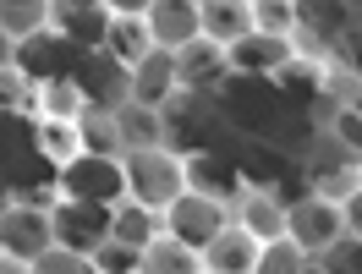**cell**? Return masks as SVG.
Segmentation results:
<instances>
[{
    "instance_id": "cell-13",
    "label": "cell",
    "mask_w": 362,
    "mask_h": 274,
    "mask_svg": "<svg viewBox=\"0 0 362 274\" xmlns=\"http://www.w3.org/2000/svg\"><path fill=\"white\" fill-rule=\"evenodd\" d=\"M230 71H242V77H274V71H286L302 55L296 39H269V33H247L242 44H230Z\"/></svg>"
},
{
    "instance_id": "cell-29",
    "label": "cell",
    "mask_w": 362,
    "mask_h": 274,
    "mask_svg": "<svg viewBox=\"0 0 362 274\" xmlns=\"http://www.w3.org/2000/svg\"><path fill=\"white\" fill-rule=\"evenodd\" d=\"M308 263H313V258L296 247L291 236H274V242L258 247V269H252V274H302Z\"/></svg>"
},
{
    "instance_id": "cell-38",
    "label": "cell",
    "mask_w": 362,
    "mask_h": 274,
    "mask_svg": "<svg viewBox=\"0 0 362 274\" xmlns=\"http://www.w3.org/2000/svg\"><path fill=\"white\" fill-rule=\"evenodd\" d=\"M0 274H33V269H28V258H11V252H0Z\"/></svg>"
},
{
    "instance_id": "cell-37",
    "label": "cell",
    "mask_w": 362,
    "mask_h": 274,
    "mask_svg": "<svg viewBox=\"0 0 362 274\" xmlns=\"http://www.w3.org/2000/svg\"><path fill=\"white\" fill-rule=\"evenodd\" d=\"M17 55H23V44H17V39H6V33H0V71H11V66H17Z\"/></svg>"
},
{
    "instance_id": "cell-31",
    "label": "cell",
    "mask_w": 362,
    "mask_h": 274,
    "mask_svg": "<svg viewBox=\"0 0 362 274\" xmlns=\"http://www.w3.org/2000/svg\"><path fill=\"white\" fill-rule=\"evenodd\" d=\"M33 274H99V263H93L88 252H71V247H45L33 263H28Z\"/></svg>"
},
{
    "instance_id": "cell-26",
    "label": "cell",
    "mask_w": 362,
    "mask_h": 274,
    "mask_svg": "<svg viewBox=\"0 0 362 274\" xmlns=\"http://www.w3.org/2000/svg\"><path fill=\"white\" fill-rule=\"evenodd\" d=\"M324 137L340 148V160L362 165V110H346V105H329L324 115Z\"/></svg>"
},
{
    "instance_id": "cell-6",
    "label": "cell",
    "mask_w": 362,
    "mask_h": 274,
    "mask_svg": "<svg viewBox=\"0 0 362 274\" xmlns=\"http://www.w3.org/2000/svg\"><path fill=\"white\" fill-rule=\"evenodd\" d=\"M49 230H55V247H71V252H88L93 258L110 242V208L61 198V203H49Z\"/></svg>"
},
{
    "instance_id": "cell-12",
    "label": "cell",
    "mask_w": 362,
    "mask_h": 274,
    "mask_svg": "<svg viewBox=\"0 0 362 274\" xmlns=\"http://www.w3.org/2000/svg\"><path fill=\"white\" fill-rule=\"evenodd\" d=\"M143 23L154 33V49H181L204 39V0H154Z\"/></svg>"
},
{
    "instance_id": "cell-21",
    "label": "cell",
    "mask_w": 362,
    "mask_h": 274,
    "mask_svg": "<svg viewBox=\"0 0 362 274\" xmlns=\"http://www.w3.org/2000/svg\"><path fill=\"white\" fill-rule=\"evenodd\" d=\"M33 148H39V160H49L55 170L71 165L83 154V132H77V121H55V115H39L33 121Z\"/></svg>"
},
{
    "instance_id": "cell-24",
    "label": "cell",
    "mask_w": 362,
    "mask_h": 274,
    "mask_svg": "<svg viewBox=\"0 0 362 274\" xmlns=\"http://www.w3.org/2000/svg\"><path fill=\"white\" fill-rule=\"evenodd\" d=\"M105 49H110L121 66L132 71L148 49H154V33H148V23L143 17H110V33H105Z\"/></svg>"
},
{
    "instance_id": "cell-4",
    "label": "cell",
    "mask_w": 362,
    "mask_h": 274,
    "mask_svg": "<svg viewBox=\"0 0 362 274\" xmlns=\"http://www.w3.org/2000/svg\"><path fill=\"white\" fill-rule=\"evenodd\" d=\"M159 220H165V236H176V242H187L192 252H204L220 230L230 225V203H220V198H209V192H181L176 203L159 208Z\"/></svg>"
},
{
    "instance_id": "cell-17",
    "label": "cell",
    "mask_w": 362,
    "mask_h": 274,
    "mask_svg": "<svg viewBox=\"0 0 362 274\" xmlns=\"http://www.w3.org/2000/svg\"><path fill=\"white\" fill-rule=\"evenodd\" d=\"M351 28V6L346 0H296V44H335L340 33Z\"/></svg>"
},
{
    "instance_id": "cell-39",
    "label": "cell",
    "mask_w": 362,
    "mask_h": 274,
    "mask_svg": "<svg viewBox=\"0 0 362 274\" xmlns=\"http://www.w3.org/2000/svg\"><path fill=\"white\" fill-rule=\"evenodd\" d=\"M302 274H324V269H318V263H308V269H302Z\"/></svg>"
},
{
    "instance_id": "cell-40",
    "label": "cell",
    "mask_w": 362,
    "mask_h": 274,
    "mask_svg": "<svg viewBox=\"0 0 362 274\" xmlns=\"http://www.w3.org/2000/svg\"><path fill=\"white\" fill-rule=\"evenodd\" d=\"M346 6H351V11H357V6H362V0H346Z\"/></svg>"
},
{
    "instance_id": "cell-14",
    "label": "cell",
    "mask_w": 362,
    "mask_h": 274,
    "mask_svg": "<svg viewBox=\"0 0 362 274\" xmlns=\"http://www.w3.org/2000/svg\"><path fill=\"white\" fill-rule=\"evenodd\" d=\"M115 137H121V154H132V148H165L170 143V115L165 110H148V105H115Z\"/></svg>"
},
{
    "instance_id": "cell-33",
    "label": "cell",
    "mask_w": 362,
    "mask_h": 274,
    "mask_svg": "<svg viewBox=\"0 0 362 274\" xmlns=\"http://www.w3.org/2000/svg\"><path fill=\"white\" fill-rule=\"evenodd\" d=\"M33 93H39V83L23 71V61L0 71V110H33Z\"/></svg>"
},
{
    "instance_id": "cell-30",
    "label": "cell",
    "mask_w": 362,
    "mask_h": 274,
    "mask_svg": "<svg viewBox=\"0 0 362 274\" xmlns=\"http://www.w3.org/2000/svg\"><path fill=\"white\" fill-rule=\"evenodd\" d=\"M313 263H318L324 274H362V236H351V230H346V236H335V242L318 252Z\"/></svg>"
},
{
    "instance_id": "cell-8",
    "label": "cell",
    "mask_w": 362,
    "mask_h": 274,
    "mask_svg": "<svg viewBox=\"0 0 362 274\" xmlns=\"http://www.w3.org/2000/svg\"><path fill=\"white\" fill-rule=\"evenodd\" d=\"M176 83H181V93H204V99H214V93L230 83L226 44H214V39H192V44H181L176 49Z\"/></svg>"
},
{
    "instance_id": "cell-1",
    "label": "cell",
    "mask_w": 362,
    "mask_h": 274,
    "mask_svg": "<svg viewBox=\"0 0 362 274\" xmlns=\"http://www.w3.org/2000/svg\"><path fill=\"white\" fill-rule=\"evenodd\" d=\"M220 115H226V126L236 137H274L280 132V121H286V105H280V88H274V77H242V71H230V83L220 88Z\"/></svg>"
},
{
    "instance_id": "cell-7",
    "label": "cell",
    "mask_w": 362,
    "mask_h": 274,
    "mask_svg": "<svg viewBox=\"0 0 362 274\" xmlns=\"http://www.w3.org/2000/svg\"><path fill=\"white\" fill-rule=\"evenodd\" d=\"M45 247H55V230H49V208L28 203V198H17V203L0 208V252H11V258H39Z\"/></svg>"
},
{
    "instance_id": "cell-2",
    "label": "cell",
    "mask_w": 362,
    "mask_h": 274,
    "mask_svg": "<svg viewBox=\"0 0 362 274\" xmlns=\"http://www.w3.org/2000/svg\"><path fill=\"white\" fill-rule=\"evenodd\" d=\"M121 165H127V198L143 208H165L187 192V154L170 143L165 148H132V154H121Z\"/></svg>"
},
{
    "instance_id": "cell-32",
    "label": "cell",
    "mask_w": 362,
    "mask_h": 274,
    "mask_svg": "<svg viewBox=\"0 0 362 274\" xmlns=\"http://www.w3.org/2000/svg\"><path fill=\"white\" fill-rule=\"evenodd\" d=\"M313 181H318V186H313L318 198H329V203H346V198H351V192L362 186V165H335V170H318Z\"/></svg>"
},
{
    "instance_id": "cell-25",
    "label": "cell",
    "mask_w": 362,
    "mask_h": 274,
    "mask_svg": "<svg viewBox=\"0 0 362 274\" xmlns=\"http://www.w3.org/2000/svg\"><path fill=\"white\" fill-rule=\"evenodd\" d=\"M83 105H88V99L77 93L71 77H49V83H39V93H33V110H39V115H55V121H77Z\"/></svg>"
},
{
    "instance_id": "cell-9",
    "label": "cell",
    "mask_w": 362,
    "mask_h": 274,
    "mask_svg": "<svg viewBox=\"0 0 362 274\" xmlns=\"http://www.w3.org/2000/svg\"><path fill=\"white\" fill-rule=\"evenodd\" d=\"M71 83H77V93L88 99L93 110H115V105H127V66L115 61L110 49H83L77 66H71Z\"/></svg>"
},
{
    "instance_id": "cell-36",
    "label": "cell",
    "mask_w": 362,
    "mask_h": 274,
    "mask_svg": "<svg viewBox=\"0 0 362 274\" xmlns=\"http://www.w3.org/2000/svg\"><path fill=\"white\" fill-rule=\"evenodd\" d=\"M340 214H346V230H351V236H362V186L346 198V203H340Z\"/></svg>"
},
{
    "instance_id": "cell-34",
    "label": "cell",
    "mask_w": 362,
    "mask_h": 274,
    "mask_svg": "<svg viewBox=\"0 0 362 274\" xmlns=\"http://www.w3.org/2000/svg\"><path fill=\"white\" fill-rule=\"evenodd\" d=\"M93 263H99V274H137V252H132V247H115V242H105V247L93 252Z\"/></svg>"
},
{
    "instance_id": "cell-10",
    "label": "cell",
    "mask_w": 362,
    "mask_h": 274,
    "mask_svg": "<svg viewBox=\"0 0 362 274\" xmlns=\"http://www.w3.org/2000/svg\"><path fill=\"white\" fill-rule=\"evenodd\" d=\"M127 99L148 105V110H170L181 99V83H176V49H148L132 71H127Z\"/></svg>"
},
{
    "instance_id": "cell-41",
    "label": "cell",
    "mask_w": 362,
    "mask_h": 274,
    "mask_svg": "<svg viewBox=\"0 0 362 274\" xmlns=\"http://www.w3.org/2000/svg\"><path fill=\"white\" fill-rule=\"evenodd\" d=\"M198 274H214V269H198Z\"/></svg>"
},
{
    "instance_id": "cell-15",
    "label": "cell",
    "mask_w": 362,
    "mask_h": 274,
    "mask_svg": "<svg viewBox=\"0 0 362 274\" xmlns=\"http://www.w3.org/2000/svg\"><path fill=\"white\" fill-rule=\"evenodd\" d=\"M258 247H264V242L230 220L198 258H204V269H214V274H252V269H258Z\"/></svg>"
},
{
    "instance_id": "cell-35",
    "label": "cell",
    "mask_w": 362,
    "mask_h": 274,
    "mask_svg": "<svg viewBox=\"0 0 362 274\" xmlns=\"http://www.w3.org/2000/svg\"><path fill=\"white\" fill-rule=\"evenodd\" d=\"M148 6H154V0H105L110 17H148Z\"/></svg>"
},
{
    "instance_id": "cell-16",
    "label": "cell",
    "mask_w": 362,
    "mask_h": 274,
    "mask_svg": "<svg viewBox=\"0 0 362 274\" xmlns=\"http://www.w3.org/2000/svg\"><path fill=\"white\" fill-rule=\"evenodd\" d=\"M230 220L242 230H252L258 242H274V236H286V203L274 198L269 186H242V198L230 203Z\"/></svg>"
},
{
    "instance_id": "cell-5",
    "label": "cell",
    "mask_w": 362,
    "mask_h": 274,
    "mask_svg": "<svg viewBox=\"0 0 362 274\" xmlns=\"http://www.w3.org/2000/svg\"><path fill=\"white\" fill-rule=\"evenodd\" d=\"M286 236H291L308 258H318V252L329 247L335 236H346V214H340V203H329V198L308 192V198L286 203Z\"/></svg>"
},
{
    "instance_id": "cell-42",
    "label": "cell",
    "mask_w": 362,
    "mask_h": 274,
    "mask_svg": "<svg viewBox=\"0 0 362 274\" xmlns=\"http://www.w3.org/2000/svg\"><path fill=\"white\" fill-rule=\"evenodd\" d=\"M242 6H247V0H242Z\"/></svg>"
},
{
    "instance_id": "cell-19",
    "label": "cell",
    "mask_w": 362,
    "mask_h": 274,
    "mask_svg": "<svg viewBox=\"0 0 362 274\" xmlns=\"http://www.w3.org/2000/svg\"><path fill=\"white\" fill-rule=\"evenodd\" d=\"M159 230H165L159 208H143V203H132V198H121V203L110 208V242H115V247L143 252V247L159 236Z\"/></svg>"
},
{
    "instance_id": "cell-3",
    "label": "cell",
    "mask_w": 362,
    "mask_h": 274,
    "mask_svg": "<svg viewBox=\"0 0 362 274\" xmlns=\"http://www.w3.org/2000/svg\"><path fill=\"white\" fill-rule=\"evenodd\" d=\"M61 176V198H77V203H99V208H115L127 198V165L110 160V154H77L71 165L55 170Z\"/></svg>"
},
{
    "instance_id": "cell-27",
    "label": "cell",
    "mask_w": 362,
    "mask_h": 274,
    "mask_svg": "<svg viewBox=\"0 0 362 274\" xmlns=\"http://www.w3.org/2000/svg\"><path fill=\"white\" fill-rule=\"evenodd\" d=\"M77 132H83V154H110V160H121V137H115V115H110V110L83 105Z\"/></svg>"
},
{
    "instance_id": "cell-18",
    "label": "cell",
    "mask_w": 362,
    "mask_h": 274,
    "mask_svg": "<svg viewBox=\"0 0 362 274\" xmlns=\"http://www.w3.org/2000/svg\"><path fill=\"white\" fill-rule=\"evenodd\" d=\"M236 181H242L236 165H226L220 154H209V148L187 154V186H192V192H209V198H220V203H236V198H242Z\"/></svg>"
},
{
    "instance_id": "cell-22",
    "label": "cell",
    "mask_w": 362,
    "mask_h": 274,
    "mask_svg": "<svg viewBox=\"0 0 362 274\" xmlns=\"http://www.w3.org/2000/svg\"><path fill=\"white\" fill-rule=\"evenodd\" d=\"M252 33V11L242 6V0H204V39H214V44H242Z\"/></svg>"
},
{
    "instance_id": "cell-28",
    "label": "cell",
    "mask_w": 362,
    "mask_h": 274,
    "mask_svg": "<svg viewBox=\"0 0 362 274\" xmlns=\"http://www.w3.org/2000/svg\"><path fill=\"white\" fill-rule=\"evenodd\" d=\"M247 11H252V33L296 39V0H247Z\"/></svg>"
},
{
    "instance_id": "cell-23",
    "label": "cell",
    "mask_w": 362,
    "mask_h": 274,
    "mask_svg": "<svg viewBox=\"0 0 362 274\" xmlns=\"http://www.w3.org/2000/svg\"><path fill=\"white\" fill-rule=\"evenodd\" d=\"M0 33L17 44L49 33V0H0Z\"/></svg>"
},
{
    "instance_id": "cell-11",
    "label": "cell",
    "mask_w": 362,
    "mask_h": 274,
    "mask_svg": "<svg viewBox=\"0 0 362 274\" xmlns=\"http://www.w3.org/2000/svg\"><path fill=\"white\" fill-rule=\"evenodd\" d=\"M49 28L77 49H105L110 11H105V0H49Z\"/></svg>"
},
{
    "instance_id": "cell-20",
    "label": "cell",
    "mask_w": 362,
    "mask_h": 274,
    "mask_svg": "<svg viewBox=\"0 0 362 274\" xmlns=\"http://www.w3.org/2000/svg\"><path fill=\"white\" fill-rule=\"evenodd\" d=\"M198 269H204V258L187 247V242L165 236V230L137 252V274H198Z\"/></svg>"
}]
</instances>
